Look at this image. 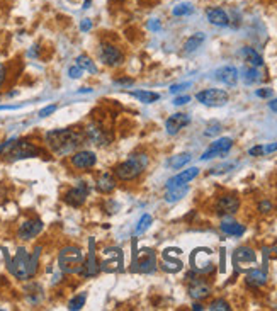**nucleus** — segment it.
<instances>
[{
	"label": "nucleus",
	"instance_id": "f257e3e1",
	"mask_svg": "<svg viewBox=\"0 0 277 311\" xmlns=\"http://www.w3.org/2000/svg\"><path fill=\"white\" fill-rule=\"evenodd\" d=\"M83 133L77 130H55L46 135V145L56 155H68L83 143Z\"/></svg>",
	"mask_w": 277,
	"mask_h": 311
},
{
	"label": "nucleus",
	"instance_id": "f03ea898",
	"mask_svg": "<svg viewBox=\"0 0 277 311\" xmlns=\"http://www.w3.org/2000/svg\"><path fill=\"white\" fill-rule=\"evenodd\" d=\"M39 250H41V248L38 247L33 252V255H29V253L26 252V248H19L16 257L12 259V262H9V270H11V274L17 279L33 277L36 274V270H38Z\"/></svg>",
	"mask_w": 277,
	"mask_h": 311
},
{
	"label": "nucleus",
	"instance_id": "7ed1b4c3",
	"mask_svg": "<svg viewBox=\"0 0 277 311\" xmlns=\"http://www.w3.org/2000/svg\"><path fill=\"white\" fill-rule=\"evenodd\" d=\"M148 167V157L143 153H138V155H133L129 157L126 162L119 163L116 167L114 174L118 177L119 180H135L138 175L143 174V170Z\"/></svg>",
	"mask_w": 277,
	"mask_h": 311
},
{
	"label": "nucleus",
	"instance_id": "20e7f679",
	"mask_svg": "<svg viewBox=\"0 0 277 311\" xmlns=\"http://www.w3.org/2000/svg\"><path fill=\"white\" fill-rule=\"evenodd\" d=\"M58 265L61 272L65 274H77L82 272L83 267V253L77 247H65L58 255Z\"/></svg>",
	"mask_w": 277,
	"mask_h": 311
},
{
	"label": "nucleus",
	"instance_id": "39448f33",
	"mask_svg": "<svg viewBox=\"0 0 277 311\" xmlns=\"http://www.w3.org/2000/svg\"><path fill=\"white\" fill-rule=\"evenodd\" d=\"M0 153H6L11 160H22L39 155V148L29 143L28 140H11L0 146Z\"/></svg>",
	"mask_w": 277,
	"mask_h": 311
},
{
	"label": "nucleus",
	"instance_id": "423d86ee",
	"mask_svg": "<svg viewBox=\"0 0 277 311\" xmlns=\"http://www.w3.org/2000/svg\"><path fill=\"white\" fill-rule=\"evenodd\" d=\"M191 265L194 269V272L198 274H209L214 269L213 262V250L211 248H196L191 253Z\"/></svg>",
	"mask_w": 277,
	"mask_h": 311
},
{
	"label": "nucleus",
	"instance_id": "0eeeda50",
	"mask_svg": "<svg viewBox=\"0 0 277 311\" xmlns=\"http://www.w3.org/2000/svg\"><path fill=\"white\" fill-rule=\"evenodd\" d=\"M201 104L209 106V108H220V106H225L230 95H228L226 90H221V88H206V90L199 92L196 95Z\"/></svg>",
	"mask_w": 277,
	"mask_h": 311
},
{
	"label": "nucleus",
	"instance_id": "6e6552de",
	"mask_svg": "<svg viewBox=\"0 0 277 311\" xmlns=\"http://www.w3.org/2000/svg\"><path fill=\"white\" fill-rule=\"evenodd\" d=\"M231 146H233V140H231V138H220V140L214 141V143L209 146L206 152L203 153L201 160H211L214 157L226 155L231 150Z\"/></svg>",
	"mask_w": 277,
	"mask_h": 311
},
{
	"label": "nucleus",
	"instance_id": "1a4fd4ad",
	"mask_svg": "<svg viewBox=\"0 0 277 311\" xmlns=\"http://www.w3.org/2000/svg\"><path fill=\"white\" fill-rule=\"evenodd\" d=\"M101 58L107 66H118L124 61V55L118 46H114V44H102Z\"/></svg>",
	"mask_w": 277,
	"mask_h": 311
},
{
	"label": "nucleus",
	"instance_id": "9d476101",
	"mask_svg": "<svg viewBox=\"0 0 277 311\" xmlns=\"http://www.w3.org/2000/svg\"><path fill=\"white\" fill-rule=\"evenodd\" d=\"M135 265H136V269L140 270V272H145V274L153 272V270L156 269V255H155V252L150 250V248H146V250H141L140 255L136 257Z\"/></svg>",
	"mask_w": 277,
	"mask_h": 311
},
{
	"label": "nucleus",
	"instance_id": "9b49d317",
	"mask_svg": "<svg viewBox=\"0 0 277 311\" xmlns=\"http://www.w3.org/2000/svg\"><path fill=\"white\" fill-rule=\"evenodd\" d=\"M43 221L41 220H28L24 221L19 230H17V237L21 240H33L34 237H38L43 232Z\"/></svg>",
	"mask_w": 277,
	"mask_h": 311
},
{
	"label": "nucleus",
	"instance_id": "f8f14e48",
	"mask_svg": "<svg viewBox=\"0 0 277 311\" xmlns=\"http://www.w3.org/2000/svg\"><path fill=\"white\" fill-rule=\"evenodd\" d=\"M178 253H180L178 248H167V250L163 252V255H162L163 260H162V264H160V267H162L165 272L175 274L182 269V262L175 257Z\"/></svg>",
	"mask_w": 277,
	"mask_h": 311
},
{
	"label": "nucleus",
	"instance_id": "ddd939ff",
	"mask_svg": "<svg viewBox=\"0 0 277 311\" xmlns=\"http://www.w3.org/2000/svg\"><path fill=\"white\" fill-rule=\"evenodd\" d=\"M88 245H90V252H88L87 260H83V267L80 274H82L83 277H96L101 270V265L96 259V242H94V238H90V243H88Z\"/></svg>",
	"mask_w": 277,
	"mask_h": 311
},
{
	"label": "nucleus",
	"instance_id": "4468645a",
	"mask_svg": "<svg viewBox=\"0 0 277 311\" xmlns=\"http://www.w3.org/2000/svg\"><path fill=\"white\" fill-rule=\"evenodd\" d=\"M97 157L94 152H88V150H82V152L73 153L71 157V165L75 168H80V170H87V168H92L96 165Z\"/></svg>",
	"mask_w": 277,
	"mask_h": 311
},
{
	"label": "nucleus",
	"instance_id": "2eb2a0df",
	"mask_svg": "<svg viewBox=\"0 0 277 311\" xmlns=\"http://www.w3.org/2000/svg\"><path fill=\"white\" fill-rule=\"evenodd\" d=\"M87 195H88V187H87L85 184H83V182H80V184L77 185V187L70 189L68 192H66V195H65V201L68 202L70 206L78 208V206H82V204L85 202Z\"/></svg>",
	"mask_w": 277,
	"mask_h": 311
},
{
	"label": "nucleus",
	"instance_id": "dca6fc26",
	"mask_svg": "<svg viewBox=\"0 0 277 311\" xmlns=\"http://www.w3.org/2000/svg\"><path fill=\"white\" fill-rule=\"evenodd\" d=\"M189 123H191V116L177 113V114H172V116L165 121V130H167L168 135H177V133L180 130H184Z\"/></svg>",
	"mask_w": 277,
	"mask_h": 311
},
{
	"label": "nucleus",
	"instance_id": "f3484780",
	"mask_svg": "<svg viewBox=\"0 0 277 311\" xmlns=\"http://www.w3.org/2000/svg\"><path fill=\"white\" fill-rule=\"evenodd\" d=\"M198 175H199V168L198 167L187 168V170L180 172V174H177L175 177H172V179L167 182V189L178 187V185H187L192 179H196Z\"/></svg>",
	"mask_w": 277,
	"mask_h": 311
},
{
	"label": "nucleus",
	"instance_id": "a211bd4d",
	"mask_svg": "<svg viewBox=\"0 0 277 311\" xmlns=\"http://www.w3.org/2000/svg\"><path fill=\"white\" fill-rule=\"evenodd\" d=\"M240 208V201L235 195H223L218 199L216 202V210L220 215H235Z\"/></svg>",
	"mask_w": 277,
	"mask_h": 311
},
{
	"label": "nucleus",
	"instance_id": "6ab92c4d",
	"mask_svg": "<svg viewBox=\"0 0 277 311\" xmlns=\"http://www.w3.org/2000/svg\"><path fill=\"white\" fill-rule=\"evenodd\" d=\"M238 77H240L238 70H236L235 66H223V68L216 70V73H214V78H216L218 82L225 83V85H230V87L236 85Z\"/></svg>",
	"mask_w": 277,
	"mask_h": 311
},
{
	"label": "nucleus",
	"instance_id": "aec40b11",
	"mask_svg": "<svg viewBox=\"0 0 277 311\" xmlns=\"http://www.w3.org/2000/svg\"><path fill=\"white\" fill-rule=\"evenodd\" d=\"M211 294V287L203 279H192L189 284V296L192 299H204Z\"/></svg>",
	"mask_w": 277,
	"mask_h": 311
},
{
	"label": "nucleus",
	"instance_id": "412c9836",
	"mask_svg": "<svg viewBox=\"0 0 277 311\" xmlns=\"http://www.w3.org/2000/svg\"><path fill=\"white\" fill-rule=\"evenodd\" d=\"M255 260H257L255 252L248 247L238 248V250L233 253V262H235L236 269H242L243 265H248V264H255Z\"/></svg>",
	"mask_w": 277,
	"mask_h": 311
},
{
	"label": "nucleus",
	"instance_id": "4be33fe9",
	"mask_svg": "<svg viewBox=\"0 0 277 311\" xmlns=\"http://www.w3.org/2000/svg\"><path fill=\"white\" fill-rule=\"evenodd\" d=\"M206 16H208V21L211 22L213 26H218V28H226V26L230 24V17H228L226 12L220 7L208 9Z\"/></svg>",
	"mask_w": 277,
	"mask_h": 311
},
{
	"label": "nucleus",
	"instance_id": "5701e85b",
	"mask_svg": "<svg viewBox=\"0 0 277 311\" xmlns=\"http://www.w3.org/2000/svg\"><path fill=\"white\" fill-rule=\"evenodd\" d=\"M245 281H247L248 286H252V287H260L267 282V274H265V270L252 269V270H248L247 272Z\"/></svg>",
	"mask_w": 277,
	"mask_h": 311
},
{
	"label": "nucleus",
	"instance_id": "b1692460",
	"mask_svg": "<svg viewBox=\"0 0 277 311\" xmlns=\"http://www.w3.org/2000/svg\"><path fill=\"white\" fill-rule=\"evenodd\" d=\"M204 39H206V36H204L203 33H196V34H192V36L184 43V53H186V55H191V53L198 51L199 48L203 46Z\"/></svg>",
	"mask_w": 277,
	"mask_h": 311
},
{
	"label": "nucleus",
	"instance_id": "393cba45",
	"mask_svg": "<svg viewBox=\"0 0 277 311\" xmlns=\"http://www.w3.org/2000/svg\"><path fill=\"white\" fill-rule=\"evenodd\" d=\"M97 189L102 194H109L116 189V179L111 174H104L97 179Z\"/></svg>",
	"mask_w": 277,
	"mask_h": 311
},
{
	"label": "nucleus",
	"instance_id": "a878e982",
	"mask_svg": "<svg viewBox=\"0 0 277 311\" xmlns=\"http://www.w3.org/2000/svg\"><path fill=\"white\" fill-rule=\"evenodd\" d=\"M242 56L245 58V61L250 65V66H255V68H258V66H262L263 65V58L258 53L253 50V48H248V46H245L243 50H242Z\"/></svg>",
	"mask_w": 277,
	"mask_h": 311
},
{
	"label": "nucleus",
	"instance_id": "bb28decb",
	"mask_svg": "<svg viewBox=\"0 0 277 311\" xmlns=\"http://www.w3.org/2000/svg\"><path fill=\"white\" fill-rule=\"evenodd\" d=\"M221 232L225 235H230V237H242L245 233V226L240 223H230V221H225V223L220 225Z\"/></svg>",
	"mask_w": 277,
	"mask_h": 311
},
{
	"label": "nucleus",
	"instance_id": "cd10ccee",
	"mask_svg": "<svg viewBox=\"0 0 277 311\" xmlns=\"http://www.w3.org/2000/svg\"><path fill=\"white\" fill-rule=\"evenodd\" d=\"M187 192H189V187H187V185H178V187L167 189L165 201L167 202H177V201H180V199L184 197Z\"/></svg>",
	"mask_w": 277,
	"mask_h": 311
},
{
	"label": "nucleus",
	"instance_id": "c85d7f7f",
	"mask_svg": "<svg viewBox=\"0 0 277 311\" xmlns=\"http://www.w3.org/2000/svg\"><path fill=\"white\" fill-rule=\"evenodd\" d=\"M131 97H135L143 104H153L160 99V95L156 92H150V90H136V92H131Z\"/></svg>",
	"mask_w": 277,
	"mask_h": 311
},
{
	"label": "nucleus",
	"instance_id": "c756f323",
	"mask_svg": "<svg viewBox=\"0 0 277 311\" xmlns=\"http://www.w3.org/2000/svg\"><path fill=\"white\" fill-rule=\"evenodd\" d=\"M262 80V75L258 72V68L255 66H248V68L243 70V82L248 83V85H252V83H257Z\"/></svg>",
	"mask_w": 277,
	"mask_h": 311
},
{
	"label": "nucleus",
	"instance_id": "7c9ffc66",
	"mask_svg": "<svg viewBox=\"0 0 277 311\" xmlns=\"http://www.w3.org/2000/svg\"><path fill=\"white\" fill-rule=\"evenodd\" d=\"M77 65H78L82 70H85V72H88V73H97V66H96V63H94V61H92L90 58H88L87 55H80V56H77Z\"/></svg>",
	"mask_w": 277,
	"mask_h": 311
},
{
	"label": "nucleus",
	"instance_id": "2f4dec72",
	"mask_svg": "<svg viewBox=\"0 0 277 311\" xmlns=\"http://www.w3.org/2000/svg\"><path fill=\"white\" fill-rule=\"evenodd\" d=\"M87 301V292H80L75 297H71L70 303H68V309L70 311H78L83 308V304H85Z\"/></svg>",
	"mask_w": 277,
	"mask_h": 311
},
{
	"label": "nucleus",
	"instance_id": "473e14b6",
	"mask_svg": "<svg viewBox=\"0 0 277 311\" xmlns=\"http://www.w3.org/2000/svg\"><path fill=\"white\" fill-rule=\"evenodd\" d=\"M191 153H182V155H177V157H172V160L168 162V165L172 168H182L186 163L191 162Z\"/></svg>",
	"mask_w": 277,
	"mask_h": 311
},
{
	"label": "nucleus",
	"instance_id": "72a5a7b5",
	"mask_svg": "<svg viewBox=\"0 0 277 311\" xmlns=\"http://www.w3.org/2000/svg\"><path fill=\"white\" fill-rule=\"evenodd\" d=\"M194 12V7L192 4H178L172 9V14L175 17H182V16H191Z\"/></svg>",
	"mask_w": 277,
	"mask_h": 311
},
{
	"label": "nucleus",
	"instance_id": "f704fd0d",
	"mask_svg": "<svg viewBox=\"0 0 277 311\" xmlns=\"http://www.w3.org/2000/svg\"><path fill=\"white\" fill-rule=\"evenodd\" d=\"M151 216L150 215H143L140 218V221H138V226H136V235H143L146 232V230L150 228V225H151Z\"/></svg>",
	"mask_w": 277,
	"mask_h": 311
},
{
	"label": "nucleus",
	"instance_id": "c9c22d12",
	"mask_svg": "<svg viewBox=\"0 0 277 311\" xmlns=\"http://www.w3.org/2000/svg\"><path fill=\"white\" fill-rule=\"evenodd\" d=\"M209 309L211 311H230V304H228L225 299H216L209 304Z\"/></svg>",
	"mask_w": 277,
	"mask_h": 311
},
{
	"label": "nucleus",
	"instance_id": "e433bc0d",
	"mask_svg": "<svg viewBox=\"0 0 277 311\" xmlns=\"http://www.w3.org/2000/svg\"><path fill=\"white\" fill-rule=\"evenodd\" d=\"M192 85V82H184V83H175V85L170 87V94H178V92L186 90V88H189Z\"/></svg>",
	"mask_w": 277,
	"mask_h": 311
},
{
	"label": "nucleus",
	"instance_id": "4c0bfd02",
	"mask_svg": "<svg viewBox=\"0 0 277 311\" xmlns=\"http://www.w3.org/2000/svg\"><path fill=\"white\" fill-rule=\"evenodd\" d=\"M82 73H83V70L80 68L78 65H75V66H70V70H68V75H70V78H80V77H82Z\"/></svg>",
	"mask_w": 277,
	"mask_h": 311
},
{
	"label": "nucleus",
	"instance_id": "58836bf2",
	"mask_svg": "<svg viewBox=\"0 0 277 311\" xmlns=\"http://www.w3.org/2000/svg\"><path fill=\"white\" fill-rule=\"evenodd\" d=\"M56 111V104H51V106H48V108H44L39 111V118H48L50 114H53Z\"/></svg>",
	"mask_w": 277,
	"mask_h": 311
},
{
	"label": "nucleus",
	"instance_id": "ea45409f",
	"mask_svg": "<svg viewBox=\"0 0 277 311\" xmlns=\"http://www.w3.org/2000/svg\"><path fill=\"white\" fill-rule=\"evenodd\" d=\"M277 152V141L275 143H269V145H262V155H269Z\"/></svg>",
	"mask_w": 277,
	"mask_h": 311
},
{
	"label": "nucleus",
	"instance_id": "a19ab883",
	"mask_svg": "<svg viewBox=\"0 0 277 311\" xmlns=\"http://www.w3.org/2000/svg\"><path fill=\"white\" fill-rule=\"evenodd\" d=\"M220 131H221V126H220L218 123H214L213 126H209L208 130L204 131V135H206V136H213V135H218Z\"/></svg>",
	"mask_w": 277,
	"mask_h": 311
},
{
	"label": "nucleus",
	"instance_id": "79ce46f5",
	"mask_svg": "<svg viewBox=\"0 0 277 311\" xmlns=\"http://www.w3.org/2000/svg\"><path fill=\"white\" fill-rule=\"evenodd\" d=\"M146 28H148L150 31H153V33H156V31L162 29V24H160V21H158V19H151V21H148Z\"/></svg>",
	"mask_w": 277,
	"mask_h": 311
},
{
	"label": "nucleus",
	"instance_id": "37998d69",
	"mask_svg": "<svg viewBox=\"0 0 277 311\" xmlns=\"http://www.w3.org/2000/svg\"><path fill=\"white\" fill-rule=\"evenodd\" d=\"M235 167V163H226V165H221V167H216L213 170V174H223V172H228Z\"/></svg>",
	"mask_w": 277,
	"mask_h": 311
},
{
	"label": "nucleus",
	"instance_id": "c03bdc74",
	"mask_svg": "<svg viewBox=\"0 0 277 311\" xmlns=\"http://www.w3.org/2000/svg\"><path fill=\"white\" fill-rule=\"evenodd\" d=\"M257 97H262V99H267V97L272 95V88H258L255 92Z\"/></svg>",
	"mask_w": 277,
	"mask_h": 311
},
{
	"label": "nucleus",
	"instance_id": "a18cd8bd",
	"mask_svg": "<svg viewBox=\"0 0 277 311\" xmlns=\"http://www.w3.org/2000/svg\"><path fill=\"white\" fill-rule=\"evenodd\" d=\"M92 29V21L90 19H83L82 22H80V31L82 33H87V31Z\"/></svg>",
	"mask_w": 277,
	"mask_h": 311
},
{
	"label": "nucleus",
	"instance_id": "49530a36",
	"mask_svg": "<svg viewBox=\"0 0 277 311\" xmlns=\"http://www.w3.org/2000/svg\"><path fill=\"white\" fill-rule=\"evenodd\" d=\"M187 102H191V97L189 95H180V97H175V100H173V104L175 106H184Z\"/></svg>",
	"mask_w": 277,
	"mask_h": 311
},
{
	"label": "nucleus",
	"instance_id": "de8ad7c7",
	"mask_svg": "<svg viewBox=\"0 0 277 311\" xmlns=\"http://www.w3.org/2000/svg\"><path fill=\"white\" fill-rule=\"evenodd\" d=\"M258 210H260V213H269L272 211V204L269 201H262L258 204Z\"/></svg>",
	"mask_w": 277,
	"mask_h": 311
},
{
	"label": "nucleus",
	"instance_id": "09e8293b",
	"mask_svg": "<svg viewBox=\"0 0 277 311\" xmlns=\"http://www.w3.org/2000/svg\"><path fill=\"white\" fill-rule=\"evenodd\" d=\"M6 77H7V68H6V66H4L2 63H0V85L4 83Z\"/></svg>",
	"mask_w": 277,
	"mask_h": 311
},
{
	"label": "nucleus",
	"instance_id": "8fccbe9b",
	"mask_svg": "<svg viewBox=\"0 0 277 311\" xmlns=\"http://www.w3.org/2000/svg\"><path fill=\"white\" fill-rule=\"evenodd\" d=\"M269 108H270V111L277 113V99H272V100L269 102Z\"/></svg>",
	"mask_w": 277,
	"mask_h": 311
},
{
	"label": "nucleus",
	"instance_id": "3c124183",
	"mask_svg": "<svg viewBox=\"0 0 277 311\" xmlns=\"http://www.w3.org/2000/svg\"><path fill=\"white\" fill-rule=\"evenodd\" d=\"M90 2H92V0H85V2H83V9H88V6H90Z\"/></svg>",
	"mask_w": 277,
	"mask_h": 311
},
{
	"label": "nucleus",
	"instance_id": "603ef678",
	"mask_svg": "<svg viewBox=\"0 0 277 311\" xmlns=\"http://www.w3.org/2000/svg\"><path fill=\"white\" fill-rule=\"evenodd\" d=\"M192 309H203V306H201V304H198V303H196L194 306H192Z\"/></svg>",
	"mask_w": 277,
	"mask_h": 311
}]
</instances>
